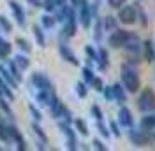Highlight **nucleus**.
Segmentation results:
<instances>
[{
  "label": "nucleus",
  "mask_w": 155,
  "mask_h": 151,
  "mask_svg": "<svg viewBox=\"0 0 155 151\" xmlns=\"http://www.w3.org/2000/svg\"><path fill=\"white\" fill-rule=\"evenodd\" d=\"M120 83L124 85L127 93H137L141 90V77L137 74L136 67H130L129 63H122L120 67Z\"/></svg>",
  "instance_id": "nucleus-1"
},
{
  "label": "nucleus",
  "mask_w": 155,
  "mask_h": 151,
  "mask_svg": "<svg viewBox=\"0 0 155 151\" xmlns=\"http://www.w3.org/2000/svg\"><path fill=\"white\" fill-rule=\"evenodd\" d=\"M136 105L141 113H155V90L152 86H145L137 92Z\"/></svg>",
  "instance_id": "nucleus-2"
},
{
  "label": "nucleus",
  "mask_w": 155,
  "mask_h": 151,
  "mask_svg": "<svg viewBox=\"0 0 155 151\" xmlns=\"http://www.w3.org/2000/svg\"><path fill=\"white\" fill-rule=\"evenodd\" d=\"M127 137L136 148H145V146H150V144L155 142V132H148V130H143V128H134V127L129 128Z\"/></svg>",
  "instance_id": "nucleus-3"
},
{
  "label": "nucleus",
  "mask_w": 155,
  "mask_h": 151,
  "mask_svg": "<svg viewBox=\"0 0 155 151\" xmlns=\"http://www.w3.org/2000/svg\"><path fill=\"white\" fill-rule=\"evenodd\" d=\"M116 18L120 21V25H125V27H132L137 23V7L136 4H125L118 9Z\"/></svg>",
  "instance_id": "nucleus-4"
},
{
  "label": "nucleus",
  "mask_w": 155,
  "mask_h": 151,
  "mask_svg": "<svg viewBox=\"0 0 155 151\" xmlns=\"http://www.w3.org/2000/svg\"><path fill=\"white\" fill-rule=\"evenodd\" d=\"M132 35V32H129L125 28H116L113 32H109V37H107V46L111 49H124L129 39Z\"/></svg>",
  "instance_id": "nucleus-5"
},
{
  "label": "nucleus",
  "mask_w": 155,
  "mask_h": 151,
  "mask_svg": "<svg viewBox=\"0 0 155 151\" xmlns=\"http://www.w3.org/2000/svg\"><path fill=\"white\" fill-rule=\"evenodd\" d=\"M78 23L83 28H90L94 23V16H92L88 0H79V4H78Z\"/></svg>",
  "instance_id": "nucleus-6"
},
{
  "label": "nucleus",
  "mask_w": 155,
  "mask_h": 151,
  "mask_svg": "<svg viewBox=\"0 0 155 151\" xmlns=\"http://www.w3.org/2000/svg\"><path fill=\"white\" fill-rule=\"evenodd\" d=\"M49 111H51V116H53L57 121H67V123L72 125V113H71V109H69L60 98L49 107Z\"/></svg>",
  "instance_id": "nucleus-7"
},
{
  "label": "nucleus",
  "mask_w": 155,
  "mask_h": 151,
  "mask_svg": "<svg viewBox=\"0 0 155 151\" xmlns=\"http://www.w3.org/2000/svg\"><path fill=\"white\" fill-rule=\"evenodd\" d=\"M34 98H35V104L41 105V107H51L58 100L55 88H51V90H35Z\"/></svg>",
  "instance_id": "nucleus-8"
},
{
  "label": "nucleus",
  "mask_w": 155,
  "mask_h": 151,
  "mask_svg": "<svg viewBox=\"0 0 155 151\" xmlns=\"http://www.w3.org/2000/svg\"><path fill=\"white\" fill-rule=\"evenodd\" d=\"M58 128L60 132L64 133L65 141H67V148L69 149H78V137H76V130L71 127V123L67 121H58Z\"/></svg>",
  "instance_id": "nucleus-9"
},
{
  "label": "nucleus",
  "mask_w": 155,
  "mask_h": 151,
  "mask_svg": "<svg viewBox=\"0 0 155 151\" xmlns=\"http://www.w3.org/2000/svg\"><path fill=\"white\" fill-rule=\"evenodd\" d=\"M30 85L35 90H51V88H55L53 83H51V79L44 72H34L30 76Z\"/></svg>",
  "instance_id": "nucleus-10"
},
{
  "label": "nucleus",
  "mask_w": 155,
  "mask_h": 151,
  "mask_svg": "<svg viewBox=\"0 0 155 151\" xmlns=\"http://www.w3.org/2000/svg\"><path fill=\"white\" fill-rule=\"evenodd\" d=\"M116 121H118V125H120L122 128H130V127H134V116H132V111H130L125 104L120 105L118 114H116Z\"/></svg>",
  "instance_id": "nucleus-11"
},
{
  "label": "nucleus",
  "mask_w": 155,
  "mask_h": 151,
  "mask_svg": "<svg viewBox=\"0 0 155 151\" xmlns=\"http://www.w3.org/2000/svg\"><path fill=\"white\" fill-rule=\"evenodd\" d=\"M58 53H60L62 60H65L67 63H71V65H74V67L79 65V60H78V56L72 53V49L65 44V40H60V42H58Z\"/></svg>",
  "instance_id": "nucleus-12"
},
{
  "label": "nucleus",
  "mask_w": 155,
  "mask_h": 151,
  "mask_svg": "<svg viewBox=\"0 0 155 151\" xmlns=\"http://www.w3.org/2000/svg\"><path fill=\"white\" fill-rule=\"evenodd\" d=\"M7 4H9V9H11V12H12L14 19H16L18 27L25 28V25H27V18H25V11H23V7L19 5L16 0H9Z\"/></svg>",
  "instance_id": "nucleus-13"
},
{
  "label": "nucleus",
  "mask_w": 155,
  "mask_h": 151,
  "mask_svg": "<svg viewBox=\"0 0 155 151\" xmlns=\"http://www.w3.org/2000/svg\"><path fill=\"white\" fill-rule=\"evenodd\" d=\"M78 34V19H67L60 32V40H69Z\"/></svg>",
  "instance_id": "nucleus-14"
},
{
  "label": "nucleus",
  "mask_w": 155,
  "mask_h": 151,
  "mask_svg": "<svg viewBox=\"0 0 155 151\" xmlns=\"http://www.w3.org/2000/svg\"><path fill=\"white\" fill-rule=\"evenodd\" d=\"M7 130H9V137H11V142H16V148L19 151H25L28 146H27V142L23 139V135L21 132L18 130V127L16 125H7Z\"/></svg>",
  "instance_id": "nucleus-15"
},
{
  "label": "nucleus",
  "mask_w": 155,
  "mask_h": 151,
  "mask_svg": "<svg viewBox=\"0 0 155 151\" xmlns=\"http://www.w3.org/2000/svg\"><path fill=\"white\" fill-rule=\"evenodd\" d=\"M141 55H143V60H146L148 63L155 62V42L152 39H145L141 42Z\"/></svg>",
  "instance_id": "nucleus-16"
},
{
  "label": "nucleus",
  "mask_w": 155,
  "mask_h": 151,
  "mask_svg": "<svg viewBox=\"0 0 155 151\" xmlns=\"http://www.w3.org/2000/svg\"><path fill=\"white\" fill-rule=\"evenodd\" d=\"M95 65H97V69H99L101 72H106L107 69H109V51H107L106 47L101 46L99 49H97Z\"/></svg>",
  "instance_id": "nucleus-17"
},
{
  "label": "nucleus",
  "mask_w": 155,
  "mask_h": 151,
  "mask_svg": "<svg viewBox=\"0 0 155 151\" xmlns=\"http://www.w3.org/2000/svg\"><path fill=\"white\" fill-rule=\"evenodd\" d=\"M30 128H32V132H34V135H35V139H37V148L39 149H46V144L49 142L48 135H46V132L39 127L37 121H34L32 125H30Z\"/></svg>",
  "instance_id": "nucleus-18"
},
{
  "label": "nucleus",
  "mask_w": 155,
  "mask_h": 151,
  "mask_svg": "<svg viewBox=\"0 0 155 151\" xmlns=\"http://www.w3.org/2000/svg\"><path fill=\"white\" fill-rule=\"evenodd\" d=\"M113 102H116V104H125L127 102V90L124 88V85L122 83H116V85H113Z\"/></svg>",
  "instance_id": "nucleus-19"
},
{
  "label": "nucleus",
  "mask_w": 155,
  "mask_h": 151,
  "mask_svg": "<svg viewBox=\"0 0 155 151\" xmlns=\"http://www.w3.org/2000/svg\"><path fill=\"white\" fill-rule=\"evenodd\" d=\"M139 128L148 130V132H155V113H145V116H141Z\"/></svg>",
  "instance_id": "nucleus-20"
},
{
  "label": "nucleus",
  "mask_w": 155,
  "mask_h": 151,
  "mask_svg": "<svg viewBox=\"0 0 155 151\" xmlns=\"http://www.w3.org/2000/svg\"><path fill=\"white\" fill-rule=\"evenodd\" d=\"M104 37V23H102V18H94V40L97 44H101V40Z\"/></svg>",
  "instance_id": "nucleus-21"
},
{
  "label": "nucleus",
  "mask_w": 155,
  "mask_h": 151,
  "mask_svg": "<svg viewBox=\"0 0 155 151\" xmlns=\"http://www.w3.org/2000/svg\"><path fill=\"white\" fill-rule=\"evenodd\" d=\"M0 77H2V79H4V81H5V83L12 88V90H16V88L19 86V83L14 79V77H12V76H11L9 69L4 65V63H0Z\"/></svg>",
  "instance_id": "nucleus-22"
},
{
  "label": "nucleus",
  "mask_w": 155,
  "mask_h": 151,
  "mask_svg": "<svg viewBox=\"0 0 155 151\" xmlns=\"http://www.w3.org/2000/svg\"><path fill=\"white\" fill-rule=\"evenodd\" d=\"M136 7H137V23L141 25V28H148L150 27V19H148V14H146V11L143 9V5L139 4V2H134Z\"/></svg>",
  "instance_id": "nucleus-23"
},
{
  "label": "nucleus",
  "mask_w": 155,
  "mask_h": 151,
  "mask_svg": "<svg viewBox=\"0 0 155 151\" xmlns=\"http://www.w3.org/2000/svg\"><path fill=\"white\" fill-rule=\"evenodd\" d=\"M5 67L9 69L11 76H12V77L18 81V83H21V81H23V74H21L23 70H21V69L16 65V62H14V60H5Z\"/></svg>",
  "instance_id": "nucleus-24"
},
{
  "label": "nucleus",
  "mask_w": 155,
  "mask_h": 151,
  "mask_svg": "<svg viewBox=\"0 0 155 151\" xmlns=\"http://www.w3.org/2000/svg\"><path fill=\"white\" fill-rule=\"evenodd\" d=\"M55 25H57V18H55L53 12H44L41 16V27L42 28L51 30V28H55Z\"/></svg>",
  "instance_id": "nucleus-25"
},
{
  "label": "nucleus",
  "mask_w": 155,
  "mask_h": 151,
  "mask_svg": "<svg viewBox=\"0 0 155 151\" xmlns=\"http://www.w3.org/2000/svg\"><path fill=\"white\" fill-rule=\"evenodd\" d=\"M102 23H104V32H113V30H116L118 28V25H120L118 18L113 16V14L104 16V18H102Z\"/></svg>",
  "instance_id": "nucleus-26"
},
{
  "label": "nucleus",
  "mask_w": 155,
  "mask_h": 151,
  "mask_svg": "<svg viewBox=\"0 0 155 151\" xmlns=\"http://www.w3.org/2000/svg\"><path fill=\"white\" fill-rule=\"evenodd\" d=\"M32 32H34V37H35V42L39 44V47H46V35H44V28L39 27V25H34L32 27Z\"/></svg>",
  "instance_id": "nucleus-27"
},
{
  "label": "nucleus",
  "mask_w": 155,
  "mask_h": 151,
  "mask_svg": "<svg viewBox=\"0 0 155 151\" xmlns=\"http://www.w3.org/2000/svg\"><path fill=\"white\" fill-rule=\"evenodd\" d=\"M72 125H74V130H76L78 133H81L83 137H87L88 133H90L88 125H87V121H85L83 118H74V120H72Z\"/></svg>",
  "instance_id": "nucleus-28"
},
{
  "label": "nucleus",
  "mask_w": 155,
  "mask_h": 151,
  "mask_svg": "<svg viewBox=\"0 0 155 151\" xmlns=\"http://www.w3.org/2000/svg\"><path fill=\"white\" fill-rule=\"evenodd\" d=\"M11 51H12L11 42H7L5 39L0 37V60H7L11 56Z\"/></svg>",
  "instance_id": "nucleus-29"
},
{
  "label": "nucleus",
  "mask_w": 155,
  "mask_h": 151,
  "mask_svg": "<svg viewBox=\"0 0 155 151\" xmlns=\"http://www.w3.org/2000/svg\"><path fill=\"white\" fill-rule=\"evenodd\" d=\"M0 95H2V97H5V98L11 100V102L14 100V92H12V88H11V86L2 79V77H0Z\"/></svg>",
  "instance_id": "nucleus-30"
},
{
  "label": "nucleus",
  "mask_w": 155,
  "mask_h": 151,
  "mask_svg": "<svg viewBox=\"0 0 155 151\" xmlns=\"http://www.w3.org/2000/svg\"><path fill=\"white\" fill-rule=\"evenodd\" d=\"M16 46L21 49V53H25V55H28L32 53V44H30V40H27L25 37H16Z\"/></svg>",
  "instance_id": "nucleus-31"
},
{
  "label": "nucleus",
  "mask_w": 155,
  "mask_h": 151,
  "mask_svg": "<svg viewBox=\"0 0 155 151\" xmlns=\"http://www.w3.org/2000/svg\"><path fill=\"white\" fill-rule=\"evenodd\" d=\"M14 62H16V65H18L19 69L23 70V72H25V70H27V69L30 67V60H28V56H27L25 53H21V55H18V56L14 58Z\"/></svg>",
  "instance_id": "nucleus-32"
},
{
  "label": "nucleus",
  "mask_w": 155,
  "mask_h": 151,
  "mask_svg": "<svg viewBox=\"0 0 155 151\" xmlns=\"http://www.w3.org/2000/svg\"><path fill=\"white\" fill-rule=\"evenodd\" d=\"M95 127H97V130H99V133H101V137H102V139H109V137H111L109 127H107L106 123H104V120H99Z\"/></svg>",
  "instance_id": "nucleus-33"
},
{
  "label": "nucleus",
  "mask_w": 155,
  "mask_h": 151,
  "mask_svg": "<svg viewBox=\"0 0 155 151\" xmlns=\"http://www.w3.org/2000/svg\"><path fill=\"white\" fill-rule=\"evenodd\" d=\"M81 77H83V81L87 83L88 86H90V83H92V79L95 77V74H94V70H92V67H81Z\"/></svg>",
  "instance_id": "nucleus-34"
},
{
  "label": "nucleus",
  "mask_w": 155,
  "mask_h": 151,
  "mask_svg": "<svg viewBox=\"0 0 155 151\" xmlns=\"http://www.w3.org/2000/svg\"><path fill=\"white\" fill-rule=\"evenodd\" d=\"M9 102H11V100H7L5 97H2V95H0V109H2V111L7 114L11 120H12V118H14V114H12V109H11V104H9Z\"/></svg>",
  "instance_id": "nucleus-35"
},
{
  "label": "nucleus",
  "mask_w": 155,
  "mask_h": 151,
  "mask_svg": "<svg viewBox=\"0 0 155 151\" xmlns=\"http://www.w3.org/2000/svg\"><path fill=\"white\" fill-rule=\"evenodd\" d=\"M76 95L79 98H87L88 95V85L85 81H78L76 83Z\"/></svg>",
  "instance_id": "nucleus-36"
},
{
  "label": "nucleus",
  "mask_w": 155,
  "mask_h": 151,
  "mask_svg": "<svg viewBox=\"0 0 155 151\" xmlns=\"http://www.w3.org/2000/svg\"><path fill=\"white\" fill-rule=\"evenodd\" d=\"M0 141L2 142H11L9 130H7V123L0 118Z\"/></svg>",
  "instance_id": "nucleus-37"
},
{
  "label": "nucleus",
  "mask_w": 155,
  "mask_h": 151,
  "mask_svg": "<svg viewBox=\"0 0 155 151\" xmlns=\"http://www.w3.org/2000/svg\"><path fill=\"white\" fill-rule=\"evenodd\" d=\"M90 114H92V118H94L95 121H99V120H104V113H102L101 105H97V104H94L92 107H90Z\"/></svg>",
  "instance_id": "nucleus-38"
},
{
  "label": "nucleus",
  "mask_w": 155,
  "mask_h": 151,
  "mask_svg": "<svg viewBox=\"0 0 155 151\" xmlns=\"http://www.w3.org/2000/svg\"><path fill=\"white\" fill-rule=\"evenodd\" d=\"M107 127H109V132H111V135H115L116 139H118V137H122V130H120V125H118V121L111 120V121L107 123Z\"/></svg>",
  "instance_id": "nucleus-39"
},
{
  "label": "nucleus",
  "mask_w": 155,
  "mask_h": 151,
  "mask_svg": "<svg viewBox=\"0 0 155 151\" xmlns=\"http://www.w3.org/2000/svg\"><path fill=\"white\" fill-rule=\"evenodd\" d=\"M0 28L4 30L5 34H9V32H12V23H11L9 19L5 18L4 14H0Z\"/></svg>",
  "instance_id": "nucleus-40"
},
{
  "label": "nucleus",
  "mask_w": 155,
  "mask_h": 151,
  "mask_svg": "<svg viewBox=\"0 0 155 151\" xmlns=\"http://www.w3.org/2000/svg\"><path fill=\"white\" fill-rule=\"evenodd\" d=\"M90 86H92V88H94V90H95L97 93H102V88H104V81H102V79H101V77H94V79H92V83H90Z\"/></svg>",
  "instance_id": "nucleus-41"
},
{
  "label": "nucleus",
  "mask_w": 155,
  "mask_h": 151,
  "mask_svg": "<svg viewBox=\"0 0 155 151\" xmlns=\"http://www.w3.org/2000/svg\"><path fill=\"white\" fill-rule=\"evenodd\" d=\"M57 2L55 0H42V9L46 11V12H55L57 11Z\"/></svg>",
  "instance_id": "nucleus-42"
},
{
  "label": "nucleus",
  "mask_w": 155,
  "mask_h": 151,
  "mask_svg": "<svg viewBox=\"0 0 155 151\" xmlns=\"http://www.w3.org/2000/svg\"><path fill=\"white\" fill-rule=\"evenodd\" d=\"M102 97L106 98L107 102H113V98H115V97H113V85L111 86L104 85V88H102Z\"/></svg>",
  "instance_id": "nucleus-43"
},
{
  "label": "nucleus",
  "mask_w": 155,
  "mask_h": 151,
  "mask_svg": "<svg viewBox=\"0 0 155 151\" xmlns=\"http://www.w3.org/2000/svg\"><path fill=\"white\" fill-rule=\"evenodd\" d=\"M28 111H30L32 118H34L35 121H41V120H42V114H41V111L35 107V104H30V105H28Z\"/></svg>",
  "instance_id": "nucleus-44"
},
{
  "label": "nucleus",
  "mask_w": 155,
  "mask_h": 151,
  "mask_svg": "<svg viewBox=\"0 0 155 151\" xmlns=\"http://www.w3.org/2000/svg\"><path fill=\"white\" fill-rule=\"evenodd\" d=\"M127 4V0H107V5H109V7H111V9H120V7H122V5H125Z\"/></svg>",
  "instance_id": "nucleus-45"
},
{
  "label": "nucleus",
  "mask_w": 155,
  "mask_h": 151,
  "mask_svg": "<svg viewBox=\"0 0 155 151\" xmlns=\"http://www.w3.org/2000/svg\"><path fill=\"white\" fill-rule=\"evenodd\" d=\"M92 144H94V149L107 151V146H106V144H104L102 141H101V139H94V141H92Z\"/></svg>",
  "instance_id": "nucleus-46"
},
{
  "label": "nucleus",
  "mask_w": 155,
  "mask_h": 151,
  "mask_svg": "<svg viewBox=\"0 0 155 151\" xmlns=\"http://www.w3.org/2000/svg\"><path fill=\"white\" fill-rule=\"evenodd\" d=\"M99 5H101V0H94V2L90 4V11H92V16H94V18L99 16Z\"/></svg>",
  "instance_id": "nucleus-47"
},
{
  "label": "nucleus",
  "mask_w": 155,
  "mask_h": 151,
  "mask_svg": "<svg viewBox=\"0 0 155 151\" xmlns=\"http://www.w3.org/2000/svg\"><path fill=\"white\" fill-rule=\"evenodd\" d=\"M25 2L34 5V7H42V0H25Z\"/></svg>",
  "instance_id": "nucleus-48"
},
{
  "label": "nucleus",
  "mask_w": 155,
  "mask_h": 151,
  "mask_svg": "<svg viewBox=\"0 0 155 151\" xmlns=\"http://www.w3.org/2000/svg\"><path fill=\"white\" fill-rule=\"evenodd\" d=\"M57 2V5L60 7V5H64V4H67V0H55Z\"/></svg>",
  "instance_id": "nucleus-49"
},
{
  "label": "nucleus",
  "mask_w": 155,
  "mask_h": 151,
  "mask_svg": "<svg viewBox=\"0 0 155 151\" xmlns=\"http://www.w3.org/2000/svg\"><path fill=\"white\" fill-rule=\"evenodd\" d=\"M69 4H71V5H74V7H78V4H79V0H69Z\"/></svg>",
  "instance_id": "nucleus-50"
},
{
  "label": "nucleus",
  "mask_w": 155,
  "mask_h": 151,
  "mask_svg": "<svg viewBox=\"0 0 155 151\" xmlns=\"http://www.w3.org/2000/svg\"><path fill=\"white\" fill-rule=\"evenodd\" d=\"M0 149H2V148H0Z\"/></svg>",
  "instance_id": "nucleus-51"
},
{
  "label": "nucleus",
  "mask_w": 155,
  "mask_h": 151,
  "mask_svg": "<svg viewBox=\"0 0 155 151\" xmlns=\"http://www.w3.org/2000/svg\"><path fill=\"white\" fill-rule=\"evenodd\" d=\"M153 63H155V62H153Z\"/></svg>",
  "instance_id": "nucleus-52"
}]
</instances>
